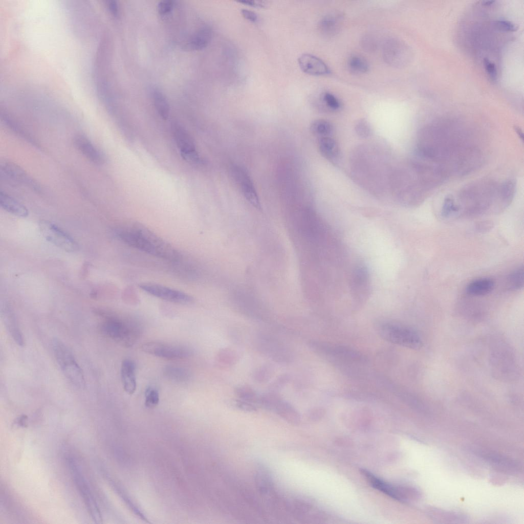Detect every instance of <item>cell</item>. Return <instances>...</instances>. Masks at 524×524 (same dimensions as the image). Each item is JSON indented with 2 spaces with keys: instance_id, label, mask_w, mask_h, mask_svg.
Masks as SVG:
<instances>
[{
  "instance_id": "9f6ffc18",
  "label": "cell",
  "mask_w": 524,
  "mask_h": 524,
  "mask_svg": "<svg viewBox=\"0 0 524 524\" xmlns=\"http://www.w3.org/2000/svg\"><path fill=\"white\" fill-rule=\"evenodd\" d=\"M322 412L319 409H313L310 410L308 413L309 419L312 421H317L321 417Z\"/></svg>"
},
{
  "instance_id": "1f68e13d",
  "label": "cell",
  "mask_w": 524,
  "mask_h": 524,
  "mask_svg": "<svg viewBox=\"0 0 524 524\" xmlns=\"http://www.w3.org/2000/svg\"><path fill=\"white\" fill-rule=\"evenodd\" d=\"M151 95L157 112L163 119H167L169 114V106L165 96L158 90H153Z\"/></svg>"
},
{
  "instance_id": "ee69618b",
  "label": "cell",
  "mask_w": 524,
  "mask_h": 524,
  "mask_svg": "<svg viewBox=\"0 0 524 524\" xmlns=\"http://www.w3.org/2000/svg\"><path fill=\"white\" fill-rule=\"evenodd\" d=\"M355 130L358 135L362 138L369 136L372 133L369 123L364 119H361L357 121L355 126Z\"/></svg>"
},
{
  "instance_id": "5bb4252c",
  "label": "cell",
  "mask_w": 524,
  "mask_h": 524,
  "mask_svg": "<svg viewBox=\"0 0 524 524\" xmlns=\"http://www.w3.org/2000/svg\"><path fill=\"white\" fill-rule=\"evenodd\" d=\"M139 287L149 294L173 303L187 304L193 299L190 295L183 292L159 284L143 283H141Z\"/></svg>"
},
{
  "instance_id": "2e32d148",
  "label": "cell",
  "mask_w": 524,
  "mask_h": 524,
  "mask_svg": "<svg viewBox=\"0 0 524 524\" xmlns=\"http://www.w3.org/2000/svg\"><path fill=\"white\" fill-rule=\"evenodd\" d=\"M407 48L404 43L397 38L386 40L382 47V56L385 61L395 68L403 66L407 61Z\"/></svg>"
},
{
  "instance_id": "9c48e42d",
  "label": "cell",
  "mask_w": 524,
  "mask_h": 524,
  "mask_svg": "<svg viewBox=\"0 0 524 524\" xmlns=\"http://www.w3.org/2000/svg\"><path fill=\"white\" fill-rule=\"evenodd\" d=\"M39 229L44 237L56 246L68 252L78 249L75 240L56 225L48 221H41Z\"/></svg>"
},
{
  "instance_id": "3957f363",
  "label": "cell",
  "mask_w": 524,
  "mask_h": 524,
  "mask_svg": "<svg viewBox=\"0 0 524 524\" xmlns=\"http://www.w3.org/2000/svg\"><path fill=\"white\" fill-rule=\"evenodd\" d=\"M118 237L127 245L155 256L169 260L178 257L171 246L145 227L137 224L119 229Z\"/></svg>"
},
{
  "instance_id": "9a60e30c",
  "label": "cell",
  "mask_w": 524,
  "mask_h": 524,
  "mask_svg": "<svg viewBox=\"0 0 524 524\" xmlns=\"http://www.w3.org/2000/svg\"><path fill=\"white\" fill-rule=\"evenodd\" d=\"M74 481L82 496L92 517L96 522L101 520L96 502L84 478L73 461L69 462Z\"/></svg>"
},
{
  "instance_id": "5b68a950",
  "label": "cell",
  "mask_w": 524,
  "mask_h": 524,
  "mask_svg": "<svg viewBox=\"0 0 524 524\" xmlns=\"http://www.w3.org/2000/svg\"><path fill=\"white\" fill-rule=\"evenodd\" d=\"M379 335L386 341L413 350H419L422 341L418 333L413 329L403 324L383 322L376 328Z\"/></svg>"
},
{
  "instance_id": "74e56055",
  "label": "cell",
  "mask_w": 524,
  "mask_h": 524,
  "mask_svg": "<svg viewBox=\"0 0 524 524\" xmlns=\"http://www.w3.org/2000/svg\"><path fill=\"white\" fill-rule=\"evenodd\" d=\"M255 480L257 487L262 493H266L270 490L272 486L271 479L269 473L264 468L258 469Z\"/></svg>"
},
{
  "instance_id": "8fae6325",
  "label": "cell",
  "mask_w": 524,
  "mask_h": 524,
  "mask_svg": "<svg viewBox=\"0 0 524 524\" xmlns=\"http://www.w3.org/2000/svg\"><path fill=\"white\" fill-rule=\"evenodd\" d=\"M232 178L246 200L257 209H261V204L253 183L244 168L233 165L230 169Z\"/></svg>"
},
{
  "instance_id": "d4e9b609",
  "label": "cell",
  "mask_w": 524,
  "mask_h": 524,
  "mask_svg": "<svg viewBox=\"0 0 524 524\" xmlns=\"http://www.w3.org/2000/svg\"><path fill=\"white\" fill-rule=\"evenodd\" d=\"M0 205L7 212L19 217L28 215L27 208L22 204L4 192H0Z\"/></svg>"
},
{
  "instance_id": "7a4b0ae2",
  "label": "cell",
  "mask_w": 524,
  "mask_h": 524,
  "mask_svg": "<svg viewBox=\"0 0 524 524\" xmlns=\"http://www.w3.org/2000/svg\"><path fill=\"white\" fill-rule=\"evenodd\" d=\"M498 185L489 178H483L464 186L456 196L453 195L455 217H471L488 211L497 212Z\"/></svg>"
},
{
  "instance_id": "680465c9",
  "label": "cell",
  "mask_w": 524,
  "mask_h": 524,
  "mask_svg": "<svg viewBox=\"0 0 524 524\" xmlns=\"http://www.w3.org/2000/svg\"><path fill=\"white\" fill-rule=\"evenodd\" d=\"M515 129L516 130V133L519 135V136L523 138V133L521 132V129L517 127H516Z\"/></svg>"
},
{
  "instance_id": "f6af8a7d",
  "label": "cell",
  "mask_w": 524,
  "mask_h": 524,
  "mask_svg": "<svg viewBox=\"0 0 524 524\" xmlns=\"http://www.w3.org/2000/svg\"><path fill=\"white\" fill-rule=\"evenodd\" d=\"M362 46L369 51L374 50L377 46V40L375 36L371 34L365 35L362 39Z\"/></svg>"
},
{
  "instance_id": "484cf974",
  "label": "cell",
  "mask_w": 524,
  "mask_h": 524,
  "mask_svg": "<svg viewBox=\"0 0 524 524\" xmlns=\"http://www.w3.org/2000/svg\"><path fill=\"white\" fill-rule=\"evenodd\" d=\"M494 281L488 278H482L470 282L466 287V293L472 296H484L491 293L494 288Z\"/></svg>"
},
{
  "instance_id": "603a6c76",
  "label": "cell",
  "mask_w": 524,
  "mask_h": 524,
  "mask_svg": "<svg viewBox=\"0 0 524 524\" xmlns=\"http://www.w3.org/2000/svg\"><path fill=\"white\" fill-rule=\"evenodd\" d=\"M273 411L287 422L298 425L301 417L297 409L290 403L281 398L275 406Z\"/></svg>"
},
{
  "instance_id": "f1b7e54d",
  "label": "cell",
  "mask_w": 524,
  "mask_h": 524,
  "mask_svg": "<svg viewBox=\"0 0 524 524\" xmlns=\"http://www.w3.org/2000/svg\"><path fill=\"white\" fill-rule=\"evenodd\" d=\"M318 146L321 155L327 159L334 161L339 155V148L337 142L329 136L320 137Z\"/></svg>"
},
{
  "instance_id": "f35d334b",
  "label": "cell",
  "mask_w": 524,
  "mask_h": 524,
  "mask_svg": "<svg viewBox=\"0 0 524 524\" xmlns=\"http://www.w3.org/2000/svg\"><path fill=\"white\" fill-rule=\"evenodd\" d=\"M274 372L273 366L270 364H264L255 369L252 374L254 380L259 383L267 382Z\"/></svg>"
},
{
  "instance_id": "83f0119b",
  "label": "cell",
  "mask_w": 524,
  "mask_h": 524,
  "mask_svg": "<svg viewBox=\"0 0 524 524\" xmlns=\"http://www.w3.org/2000/svg\"><path fill=\"white\" fill-rule=\"evenodd\" d=\"M1 169L4 173L12 179L28 185H32L34 186L33 181L29 178L27 173L16 164L9 162L2 163Z\"/></svg>"
},
{
  "instance_id": "277c9868",
  "label": "cell",
  "mask_w": 524,
  "mask_h": 524,
  "mask_svg": "<svg viewBox=\"0 0 524 524\" xmlns=\"http://www.w3.org/2000/svg\"><path fill=\"white\" fill-rule=\"evenodd\" d=\"M102 333L120 345L132 346L140 337L142 328L134 320L123 319L114 316H106L101 323Z\"/></svg>"
},
{
  "instance_id": "6da1fadb",
  "label": "cell",
  "mask_w": 524,
  "mask_h": 524,
  "mask_svg": "<svg viewBox=\"0 0 524 524\" xmlns=\"http://www.w3.org/2000/svg\"><path fill=\"white\" fill-rule=\"evenodd\" d=\"M466 133L463 127L451 122L428 125L419 133L417 155L434 160L446 169L449 161L470 144Z\"/></svg>"
},
{
  "instance_id": "4316f807",
  "label": "cell",
  "mask_w": 524,
  "mask_h": 524,
  "mask_svg": "<svg viewBox=\"0 0 524 524\" xmlns=\"http://www.w3.org/2000/svg\"><path fill=\"white\" fill-rule=\"evenodd\" d=\"M212 30L208 26L198 30L187 42V48L193 50L205 48L210 42L212 37Z\"/></svg>"
},
{
  "instance_id": "ba28073f",
  "label": "cell",
  "mask_w": 524,
  "mask_h": 524,
  "mask_svg": "<svg viewBox=\"0 0 524 524\" xmlns=\"http://www.w3.org/2000/svg\"><path fill=\"white\" fill-rule=\"evenodd\" d=\"M256 346L261 353L276 362L288 363L293 361V355L290 349L274 336L267 334L259 335Z\"/></svg>"
},
{
  "instance_id": "44dd1931",
  "label": "cell",
  "mask_w": 524,
  "mask_h": 524,
  "mask_svg": "<svg viewBox=\"0 0 524 524\" xmlns=\"http://www.w3.org/2000/svg\"><path fill=\"white\" fill-rule=\"evenodd\" d=\"M516 191V183L513 179L507 180L498 185L497 206L498 212L506 209L511 203Z\"/></svg>"
},
{
  "instance_id": "e575fe53",
  "label": "cell",
  "mask_w": 524,
  "mask_h": 524,
  "mask_svg": "<svg viewBox=\"0 0 524 524\" xmlns=\"http://www.w3.org/2000/svg\"><path fill=\"white\" fill-rule=\"evenodd\" d=\"M347 66L350 71L355 73H365L369 69L366 59L359 55L351 56L348 60Z\"/></svg>"
},
{
  "instance_id": "e0dca14e",
  "label": "cell",
  "mask_w": 524,
  "mask_h": 524,
  "mask_svg": "<svg viewBox=\"0 0 524 524\" xmlns=\"http://www.w3.org/2000/svg\"><path fill=\"white\" fill-rule=\"evenodd\" d=\"M298 62L301 70L310 75H324L330 72L329 67L322 60L310 53L301 55Z\"/></svg>"
},
{
  "instance_id": "8992f818",
  "label": "cell",
  "mask_w": 524,
  "mask_h": 524,
  "mask_svg": "<svg viewBox=\"0 0 524 524\" xmlns=\"http://www.w3.org/2000/svg\"><path fill=\"white\" fill-rule=\"evenodd\" d=\"M52 347L57 363L67 378L77 388H84L85 381L83 374L71 351L58 339L54 340Z\"/></svg>"
},
{
  "instance_id": "f907efd6",
  "label": "cell",
  "mask_w": 524,
  "mask_h": 524,
  "mask_svg": "<svg viewBox=\"0 0 524 524\" xmlns=\"http://www.w3.org/2000/svg\"><path fill=\"white\" fill-rule=\"evenodd\" d=\"M289 375L283 374L278 377L274 382L271 384V388L272 391L281 388L284 386L290 380Z\"/></svg>"
},
{
  "instance_id": "c3c4849f",
  "label": "cell",
  "mask_w": 524,
  "mask_h": 524,
  "mask_svg": "<svg viewBox=\"0 0 524 524\" xmlns=\"http://www.w3.org/2000/svg\"><path fill=\"white\" fill-rule=\"evenodd\" d=\"M173 1L171 0H164L161 1L158 5V11L161 15L168 14L173 7Z\"/></svg>"
},
{
  "instance_id": "7c38bea8",
  "label": "cell",
  "mask_w": 524,
  "mask_h": 524,
  "mask_svg": "<svg viewBox=\"0 0 524 524\" xmlns=\"http://www.w3.org/2000/svg\"><path fill=\"white\" fill-rule=\"evenodd\" d=\"M172 133L182 157L187 162L193 164L200 162V157L196 150L194 141L186 129L179 123L171 124Z\"/></svg>"
},
{
  "instance_id": "52a82bcc",
  "label": "cell",
  "mask_w": 524,
  "mask_h": 524,
  "mask_svg": "<svg viewBox=\"0 0 524 524\" xmlns=\"http://www.w3.org/2000/svg\"><path fill=\"white\" fill-rule=\"evenodd\" d=\"M309 345L314 352L322 356L353 362L367 361L366 357L362 353L346 346L316 340L310 341Z\"/></svg>"
},
{
  "instance_id": "60d3db41",
  "label": "cell",
  "mask_w": 524,
  "mask_h": 524,
  "mask_svg": "<svg viewBox=\"0 0 524 524\" xmlns=\"http://www.w3.org/2000/svg\"><path fill=\"white\" fill-rule=\"evenodd\" d=\"M428 512L433 519L437 520H462L465 519L463 515L456 512L443 511L434 509L430 510Z\"/></svg>"
},
{
  "instance_id": "d6986e66",
  "label": "cell",
  "mask_w": 524,
  "mask_h": 524,
  "mask_svg": "<svg viewBox=\"0 0 524 524\" xmlns=\"http://www.w3.org/2000/svg\"><path fill=\"white\" fill-rule=\"evenodd\" d=\"M360 472L373 487L394 499L401 501L400 486L390 485L366 469H361Z\"/></svg>"
},
{
  "instance_id": "7402d4cb",
  "label": "cell",
  "mask_w": 524,
  "mask_h": 524,
  "mask_svg": "<svg viewBox=\"0 0 524 524\" xmlns=\"http://www.w3.org/2000/svg\"><path fill=\"white\" fill-rule=\"evenodd\" d=\"M3 321L6 329L17 345L23 346L24 340L15 317L10 308L4 307L2 310Z\"/></svg>"
},
{
  "instance_id": "db71d44e",
  "label": "cell",
  "mask_w": 524,
  "mask_h": 524,
  "mask_svg": "<svg viewBox=\"0 0 524 524\" xmlns=\"http://www.w3.org/2000/svg\"><path fill=\"white\" fill-rule=\"evenodd\" d=\"M237 2L255 7H264L266 5L265 3L261 1L241 0Z\"/></svg>"
},
{
  "instance_id": "4dcf8cb0",
  "label": "cell",
  "mask_w": 524,
  "mask_h": 524,
  "mask_svg": "<svg viewBox=\"0 0 524 524\" xmlns=\"http://www.w3.org/2000/svg\"><path fill=\"white\" fill-rule=\"evenodd\" d=\"M238 356L233 350L226 347L220 350L216 356V361L223 368H229L233 366L237 361Z\"/></svg>"
},
{
  "instance_id": "681fc988",
  "label": "cell",
  "mask_w": 524,
  "mask_h": 524,
  "mask_svg": "<svg viewBox=\"0 0 524 524\" xmlns=\"http://www.w3.org/2000/svg\"><path fill=\"white\" fill-rule=\"evenodd\" d=\"M484 63L485 70L490 78L493 81L497 79V71L495 64L488 59H485Z\"/></svg>"
},
{
  "instance_id": "30bf717a",
  "label": "cell",
  "mask_w": 524,
  "mask_h": 524,
  "mask_svg": "<svg viewBox=\"0 0 524 524\" xmlns=\"http://www.w3.org/2000/svg\"><path fill=\"white\" fill-rule=\"evenodd\" d=\"M141 350L146 353L167 359H185L193 354L189 347L159 342L145 343L142 345Z\"/></svg>"
},
{
  "instance_id": "4fadbf2b",
  "label": "cell",
  "mask_w": 524,
  "mask_h": 524,
  "mask_svg": "<svg viewBox=\"0 0 524 524\" xmlns=\"http://www.w3.org/2000/svg\"><path fill=\"white\" fill-rule=\"evenodd\" d=\"M350 287L352 295L357 302H363L370 294V280L368 270L365 264L359 263L352 273Z\"/></svg>"
},
{
  "instance_id": "7dc6e473",
  "label": "cell",
  "mask_w": 524,
  "mask_h": 524,
  "mask_svg": "<svg viewBox=\"0 0 524 524\" xmlns=\"http://www.w3.org/2000/svg\"><path fill=\"white\" fill-rule=\"evenodd\" d=\"M496 27L499 30L505 32H515L517 27L511 21L505 20H497L495 23Z\"/></svg>"
},
{
  "instance_id": "d6a6232c",
  "label": "cell",
  "mask_w": 524,
  "mask_h": 524,
  "mask_svg": "<svg viewBox=\"0 0 524 524\" xmlns=\"http://www.w3.org/2000/svg\"><path fill=\"white\" fill-rule=\"evenodd\" d=\"M234 393L236 399L259 405V396L255 390L247 385H240L235 387Z\"/></svg>"
},
{
  "instance_id": "cb8c5ba5",
  "label": "cell",
  "mask_w": 524,
  "mask_h": 524,
  "mask_svg": "<svg viewBox=\"0 0 524 524\" xmlns=\"http://www.w3.org/2000/svg\"><path fill=\"white\" fill-rule=\"evenodd\" d=\"M342 20V15L339 13L328 14L320 20L319 29L324 35L333 36L340 30Z\"/></svg>"
},
{
  "instance_id": "f5cc1de1",
  "label": "cell",
  "mask_w": 524,
  "mask_h": 524,
  "mask_svg": "<svg viewBox=\"0 0 524 524\" xmlns=\"http://www.w3.org/2000/svg\"><path fill=\"white\" fill-rule=\"evenodd\" d=\"M493 224L490 222H482L478 223L476 226V230L478 232H487L492 229Z\"/></svg>"
},
{
  "instance_id": "ab89813d",
  "label": "cell",
  "mask_w": 524,
  "mask_h": 524,
  "mask_svg": "<svg viewBox=\"0 0 524 524\" xmlns=\"http://www.w3.org/2000/svg\"><path fill=\"white\" fill-rule=\"evenodd\" d=\"M282 398L274 391H271L259 396V405L264 408L273 411L275 405Z\"/></svg>"
},
{
  "instance_id": "836d02e7",
  "label": "cell",
  "mask_w": 524,
  "mask_h": 524,
  "mask_svg": "<svg viewBox=\"0 0 524 524\" xmlns=\"http://www.w3.org/2000/svg\"><path fill=\"white\" fill-rule=\"evenodd\" d=\"M482 457L487 462L498 467L508 469H516L518 464L516 462L502 456L495 454H482Z\"/></svg>"
},
{
  "instance_id": "ac0fdd59",
  "label": "cell",
  "mask_w": 524,
  "mask_h": 524,
  "mask_svg": "<svg viewBox=\"0 0 524 524\" xmlns=\"http://www.w3.org/2000/svg\"><path fill=\"white\" fill-rule=\"evenodd\" d=\"M74 142L77 149L91 162L97 164L104 162L103 154L85 136L77 135Z\"/></svg>"
},
{
  "instance_id": "816d5d0a",
  "label": "cell",
  "mask_w": 524,
  "mask_h": 524,
  "mask_svg": "<svg viewBox=\"0 0 524 524\" xmlns=\"http://www.w3.org/2000/svg\"><path fill=\"white\" fill-rule=\"evenodd\" d=\"M242 15L246 19L255 23L258 20V15L254 11L246 9H242L241 11Z\"/></svg>"
},
{
  "instance_id": "7bdbcfd3",
  "label": "cell",
  "mask_w": 524,
  "mask_h": 524,
  "mask_svg": "<svg viewBox=\"0 0 524 524\" xmlns=\"http://www.w3.org/2000/svg\"><path fill=\"white\" fill-rule=\"evenodd\" d=\"M159 394L158 390L152 387H147L145 391V405L148 408L156 407L159 402Z\"/></svg>"
},
{
  "instance_id": "11a10c76",
  "label": "cell",
  "mask_w": 524,
  "mask_h": 524,
  "mask_svg": "<svg viewBox=\"0 0 524 524\" xmlns=\"http://www.w3.org/2000/svg\"><path fill=\"white\" fill-rule=\"evenodd\" d=\"M108 8L111 13L115 16L119 15V7L117 2L115 1H109L107 2Z\"/></svg>"
},
{
  "instance_id": "bcb514c9",
  "label": "cell",
  "mask_w": 524,
  "mask_h": 524,
  "mask_svg": "<svg viewBox=\"0 0 524 524\" xmlns=\"http://www.w3.org/2000/svg\"><path fill=\"white\" fill-rule=\"evenodd\" d=\"M234 404L237 408L245 411L252 412L257 409V405L238 399H236Z\"/></svg>"
},
{
  "instance_id": "b9f144b4",
  "label": "cell",
  "mask_w": 524,
  "mask_h": 524,
  "mask_svg": "<svg viewBox=\"0 0 524 524\" xmlns=\"http://www.w3.org/2000/svg\"><path fill=\"white\" fill-rule=\"evenodd\" d=\"M321 101L325 106L330 110L336 111L341 106L339 100L332 93L325 92L320 97Z\"/></svg>"
},
{
  "instance_id": "d590c367",
  "label": "cell",
  "mask_w": 524,
  "mask_h": 524,
  "mask_svg": "<svg viewBox=\"0 0 524 524\" xmlns=\"http://www.w3.org/2000/svg\"><path fill=\"white\" fill-rule=\"evenodd\" d=\"M311 130L314 134L322 137L328 136L333 130L331 122L324 119L314 120L311 125Z\"/></svg>"
},
{
  "instance_id": "f546056e",
  "label": "cell",
  "mask_w": 524,
  "mask_h": 524,
  "mask_svg": "<svg viewBox=\"0 0 524 524\" xmlns=\"http://www.w3.org/2000/svg\"><path fill=\"white\" fill-rule=\"evenodd\" d=\"M163 374L167 379L178 383L186 382L190 378L189 371L180 366H165L163 369Z\"/></svg>"
},
{
  "instance_id": "6f0895ef",
  "label": "cell",
  "mask_w": 524,
  "mask_h": 524,
  "mask_svg": "<svg viewBox=\"0 0 524 524\" xmlns=\"http://www.w3.org/2000/svg\"><path fill=\"white\" fill-rule=\"evenodd\" d=\"M494 2V1H483L482 4L484 6H490L492 5Z\"/></svg>"
},
{
  "instance_id": "8d00e7d4",
  "label": "cell",
  "mask_w": 524,
  "mask_h": 524,
  "mask_svg": "<svg viewBox=\"0 0 524 524\" xmlns=\"http://www.w3.org/2000/svg\"><path fill=\"white\" fill-rule=\"evenodd\" d=\"M523 267L521 266L513 271L508 277V287L511 290H519L523 287Z\"/></svg>"
},
{
  "instance_id": "ffe728a7",
  "label": "cell",
  "mask_w": 524,
  "mask_h": 524,
  "mask_svg": "<svg viewBox=\"0 0 524 524\" xmlns=\"http://www.w3.org/2000/svg\"><path fill=\"white\" fill-rule=\"evenodd\" d=\"M136 364L132 360L126 359L122 361L121 378L124 389L129 395L133 394L136 390Z\"/></svg>"
}]
</instances>
